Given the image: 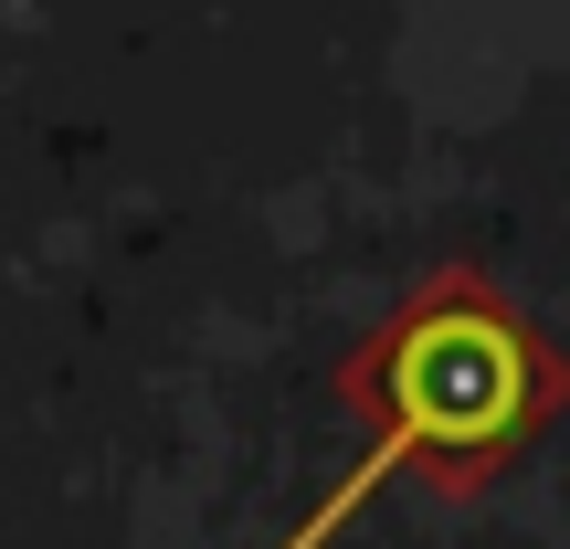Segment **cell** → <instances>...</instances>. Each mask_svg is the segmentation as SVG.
I'll use <instances>...</instances> for the list:
<instances>
[{"instance_id": "6da1fadb", "label": "cell", "mask_w": 570, "mask_h": 549, "mask_svg": "<svg viewBox=\"0 0 570 549\" xmlns=\"http://www.w3.org/2000/svg\"><path fill=\"white\" fill-rule=\"evenodd\" d=\"M348 402L370 412V454L327 487V508L285 549H317L381 476H402V465H454L465 476V465H487L497 444H518V433L539 423V402H550V360H539V339L487 296V285L444 275L433 296H412L402 317L348 360Z\"/></svg>"}]
</instances>
